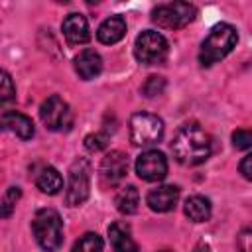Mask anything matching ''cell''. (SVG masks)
Segmentation results:
<instances>
[{
	"label": "cell",
	"instance_id": "1",
	"mask_svg": "<svg viewBox=\"0 0 252 252\" xmlns=\"http://www.w3.org/2000/svg\"><path fill=\"white\" fill-rule=\"evenodd\" d=\"M171 152L181 165H199L211 156L213 142L211 136L199 124L191 122L175 132V138L171 142Z\"/></svg>",
	"mask_w": 252,
	"mask_h": 252
},
{
	"label": "cell",
	"instance_id": "2",
	"mask_svg": "<svg viewBox=\"0 0 252 252\" xmlns=\"http://www.w3.org/2000/svg\"><path fill=\"white\" fill-rule=\"evenodd\" d=\"M236 41H238V33H236L234 26H230V24H217L209 32L205 41L201 43V49H199L201 65L203 67H211L213 63L224 59L236 47Z\"/></svg>",
	"mask_w": 252,
	"mask_h": 252
},
{
	"label": "cell",
	"instance_id": "3",
	"mask_svg": "<svg viewBox=\"0 0 252 252\" xmlns=\"http://www.w3.org/2000/svg\"><path fill=\"white\" fill-rule=\"evenodd\" d=\"M32 228H33V236H35L37 244L43 250L55 252L61 248V244H63V220H61L57 211H53V209L37 211L33 217Z\"/></svg>",
	"mask_w": 252,
	"mask_h": 252
},
{
	"label": "cell",
	"instance_id": "4",
	"mask_svg": "<svg viewBox=\"0 0 252 252\" xmlns=\"http://www.w3.org/2000/svg\"><path fill=\"white\" fill-rule=\"evenodd\" d=\"M197 16V8L189 2H169L159 4L152 10V22L165 30H181L189 26Z\"/></svg>",
	"mask_w": 252,
	"mask_h": 252
},
{
	"label": "cell",
	"instance_id": "5",
	"mask_svg": "<svg viewBox=\"0 0 252 252\" xmlns=\"http://www.w3.org/2000/svg\"><path fill=\"white\" fill-rule=\"evenodd\" d=\"M167 51H169L167 39L154 30L142 32L134 41V57L144 65L163 63L167 57Z\"/></svg>",
	"mask_w": 252,
	"mask_h": 252
},
{
	"label": "cell",
	"instance_id": "6",
	"mask_svg": "<svg viewBox=\"0 0 252 252\" xmlns=\"http://www.w3.org/2000/svg\"><path fill=\"white\" fill-rule=\"evenodd\" d=\"M163 136V122L156 114L136 112L130 118V138L136 146H154Z\"/></svg>",
	"mask_w": 252,
	"mask_h": 252
},
{
	"label": "cell",
	"instance_id": "7",
	"mask_svg": "<svg viewBox=\"0 0 252 252\" xmlns=\"http://www.w3.org/2000/svg\"><path fill=\"white\" fill-rule=\"evenodd\" d=\"M39 116L41 122L53 132L69 130L73 124V112L59 94H51L43 100V104L39 106Z\"/></svg>",
	"mask_w": 252,
	"mask_h": 252
},
{
	"label": "cell",
	"instance_id": "8",
	"mask_svg": "<svg viewBox=\"0 0 252 252\" xmlns=\"http://www.w3.org/2000/svg\"><path fill=\"white\" fill-rule=\"evenodd\" d=\"M91 189V165L87 159H77L69 169L67 181V205L79 207L87 201Z\"/></svg>",
	"mask_w": 252,
	"mask_h": 252
},
{
	"label": "cell",
	"instance_id": "9",
	"mask_svg": "<svg viewBox=\"0 0 252 252\" xmlns=\"http://www.w3.org/2000/svg\"><path fill=\"white\" fill-rule=\"evenodd\" d=\"M136 173L144 181H161L167 175V159L158 150L142 152L136 159Z\"/></svg>",
	"mask_w": 252,
	"mask_h": 252
},
{
	"label": "cell",
	"instance_id": "10",
	"mask_svg": "<svg viewBox=\"0 0 252 252\" xmlns=\"http://www.w3.org/2000/svg\"><path fill=\"white\" fill-rule=\"evenodd\" d=\"M126 171H128V158H126V154L114 150V152H110V154H106V156L102 158L100 175H102V179H104L106 183L116 185L118 181L124 179Z\"/></svg>",
	"mask_w": 252,
	"mask_h": 252
},
{
	"label": "cell",
	"instance_id": "11",
	"mask_svg": "<svg viewBox=\"0 0 252 252\" xmlns=\"http://www.w3.org/2000/svg\"><path fill=\"white\" fill-rule=\"evenodd\" d=\"M179 201V189L175 185H159L152 189L146 197V203L156 213H169Z\"/></svg>",
	"mask_w": 252,
	"mask_h": 252
},
{
	"label": "cell",
	"instance_id": "12",
	"mask_svg": "<svg viewBox=\"0 0 252 252\" xmlns=\"http://www.w3.org/2000/svg\"><path fill=\"white\" fill-rule=\"evenodd\" d=\"M63 35L69 45H83L91 39L89 22L83 14H69L63 20Z\"/></svg>",
	"mask_w": 252,
	"mask_h": 252
},
{
	"label": "cell",
	"instance_id": "13",
	"mask_svg": "<svg viewBox=\"0 0 252 252\" xmlns=\"http://www.w3.org/2000/svg\"><path fill=\"white\" fill-rule=\"evenodd\" d=\"M75 71L83 81H91L100 75L102 71V59L94 49H83L75 57Z\"/></svg>",
	"mask_w": 252,
	"mask_h": 252
},
{
	"label": "cell",
	"instance_id": "14",
	"mask_svg": "<svg viewBox=\"0 0 252 252\" xmlns=\"http://www.w3.org/2000/svg\"><path fill=\"white\" fill-rule=\"evenodd\" d=\"M126 33V22L122 16H110L106 18L98 30H96V37L100 43L104 45H112V43H118Z\"/></svg>",
	"mask_w": 252,
	"mask_h": 252
},
{
	"label": "cell",
	"instance_id": "15",
	"mask_svg": "<svg viewBox=\"0 0 252 252\" xmlns=\"http://www.w3.org/2000/svg\"><path fill=\"white\" fill-rule=\"evenodd\" d=\"M2 126H6L10 132H14L22 140H30L33 136V132H35L33 122L22 112H6L2 116Z\"/></svg>",
	"mask_w": 252,
	"mask_h": 252
},
{
	"label": "cell",
	"instance_id": "16",
	"mask_svg": "<svg viewBox=\"0 0 252 252\" xmlns=\"http://www.w3.org/2000/svg\"><path fill=\"white\" fill-rule=\"evenodd\" d=\"M108 236H110V244L116 252H138V244L130 236L128 226L114 222L108 226Z\"/></svg>",
	"mask_w": 252,
	"mask_h": 252
},
{
	"label": "cell",
	"instance_id": "17",
	"mask_svg": "<svg viewBox=\"0 0 252 252\" xmlns=\"http://www.w3.org/2000/svg\"><path fill=\"white\" fill-rule=\"evenodd\" d=\"M35 185H37L43 193H47V195H57V193L63 189V177H61V173H59L55 167L47 165V167H43V169L37 173Z\"/></svg>",
	"mask_w": 252,
	"mask_h": 252
},
{
	"label": "cell",
	"instance_id": "18",
	"mask_svg": "<svg viewBox=\"0 0 252 252\" xmlns=\"http://www.w3.org/2000/svg\"><path fill=\"white\" fill-rule=\"evenodd\" d=\"M185 215L193 222H205L211 217V201L201 195H191L185 201Z\"/></svg>",
	"mask_w": 252,
	"mask_h": 252
},
{
	"label": "cell",
	"instance_id": "19",
	"mask_svg": "<svg viewBox=\"0 0 252 252\" xmlns=\"http://www.w3.org/2000/svg\"><path fill=\"white\" fill-rule=\"evenodd\" d=\"M114 205L116 209L122 213V215H132L138 211V205H140V193L134 185H128V187H122L114 199Z\"/></svg>",
	"mask_w": 252,
	"mask_h": 252
},
{
	"label": "cell",
	"instance_id": "20",
	"mask_svg": "<svg viewBox=\"0 0 252 252\" xmlns=\"http://www.w3.org/2000/svg\"><path fill=\"white\" fill-rule=\"evenodd\" d=\"M102 248H104L102 238L96 232H87L75 242L73 252H102Z\"/></svg>",
	"mask_w": 252,
	"mask_h": 252
},
{
	"label": "cell",
	"instance_id": "21",
	"mask_svg": "<svg viewBox=\"0 0 252 252\" xmlns=\"http://www.w3.org/2000/svg\"><path fill=\"white\" fill-rule=\"evenodd\" d=\"M18 199H20V187H10L4 195H0V219H8L14 213Z\"/></svg>",
	"mask_w": 252,
	"mask_h": 252
},
{
	"label": "cell",
	"instance_id": "22",
	"mask_svg": "<svg viewBox=\"0 0 252 252\" xmlns=\"http://www.w3.org/2000/svg\"><path fill=\"white\" fill-rule=\"evenodd\" d=\"M16 98V89H14V81L12 77L0 69V106H6V104H12Z\"/></svg>",
	"mask_w": 252,
	"mask_h": 252
},
{
	"label": "cell",
	"instance_id": "23",
	"mask_svg": "<svg viewBox=\"0 0 252 252\" xmlns=\"http://www.w3.org/2000/svg\"><path fill=\"white\" fill-rule=\"evenodd\" d=\"M232 144L236 150H248L252 146V134L248 130H236L232 134Z\"/></svg>",
	"mask_w": 252,
	"mask_h": 252
},
{
	"label": "cell",
	"instance_id": "24",
	"mask_svg": "<svg viewBox=\"0 0 252 252\" xmlns=\"http://www.w3.org/2000/svg\"><path fill=\"white\" fill-rule=\"evenodd\" d=\"M163 87H165V81L161 77H150L148 83L144 85V93H146V96H156L163 91Z\"/></svg>",
	"mask_w": 252,
	"mask_h": 252
},
{
	"label": "cell",
	"instance_id": "25",
	"mask_svg": "<svg viewBox=\"0 0 252 252\" xmlns=\"http://www.w3.org/2000/svg\"><path fill=\"white\" fill-rule=\"evenodd\" d=\"M85 146L91 152H98V150H102L106 146V136H102V134H91V136L85 138Z\"/></svg>",
	"mask_w": 252,
	"mask_h": 252
},
{
	"label": "cell",
	"instance_id": "26",
	"mask_svg": "<svg viewBox=\"0 0 252 252\" xmlns=\"http://www.w3.org/2000/svg\"><path fill=\"white\" fill-rule=\"evenodd\" d=\"M250 163H252V156L248 154V156H244V159L240 161V173H242L246 179H250V177H252V169H250Z\"/></svg>",
	"mask_w": 252,
	"mask_h": 252
},
{
	"label": "cell",
	"instance_id": "27",
	"mask_svg": "<svg viewBox=\"0 0 252 252\" xmlns=\"http://www.w3.org/2000/svg\"><path fill=\"white\" fill-rule=\"evenodd\" d=\"M248 240H250V230H244L242 234H240V250L242 252H248Z\"/></svg>",
	"mask_w": 252,
	"mask_h": 252
},
{
	"label": "cell",
	"instance_id": "28",
	"mask_svg": "<svg viewBox=\"0 0 252 252\" xmlns=\"http://www.w3.org/2000/svg\"><path fill=\"white\" fill-rule=\"evenodd\" d=\"M195 252H211V248H209V244L201 242V244H197V246H195Z\"/></svg>",
	"mask_w": 252,
	"mask_h": 252
},
{
	"label": "cell",
	"instance_id": "29",
	"mask_svg": "<svg viewBox=\"0 0 252 252\" xmlns=\"http://www.w3.org/2000/svg\"><path fill=\"white\" fill-rule=\"evenodd\" d=\"M159 252H171V250H159Z\"/></svg>",
	"mask_w": 252,
	"mask_h": 252
}]
</instances>
